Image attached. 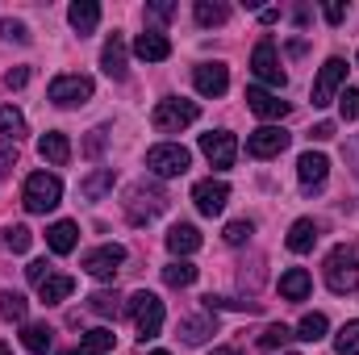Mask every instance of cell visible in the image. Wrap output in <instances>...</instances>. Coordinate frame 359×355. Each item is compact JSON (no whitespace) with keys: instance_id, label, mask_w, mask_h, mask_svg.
Instances as JSON below:
<instances>
[{"instance_id":"obj_4","label":"cell","mask_w":359,"mask_h":355,"mask_svg":"<svg viewBox=\"0 0 359 355\" xmlns=\"http://www.w3.org/2000/svg\"><path fill=\"white\" fill-rule=\"evenodd\" d=\"M196 117H201V105H196V100L168 96V100H159V105H155V113H151V126H155L159 134H180V130H188Z\"/></svg>"},{"instance_id":"obj_37","label":"cell","mask_w":359,"mask_h":355,"mask_svg":"<svg viewBox=\"0 0 359 355\" xmlns=\"http://www.w3.org/2000/svg\"><path fill=\"white\" fill-rule=\"evenodd\" d=\"M217 309H247V314H259V301H238V297H205V314H217Z\"/></svg>"},{"instance_id":"obj_15","label":"cell","mask_w":359,"mask_h":355,"mask_svg":"<svg viewBox=\"0 0 359 355\" xmlns=\"http://www.w3.org/2000/svg\"><path fill=\"white\" fill-rule=\"evenodd\" d=\"M297 176H301V188H305V192H313V188H322L326 176H330V159L318 155V151H305V155L297 159Z\"/></svg>"},{"instance_id":"obj_6","label":"cell","mask_w":359,"mask_h":355,"mask_svg":"<svg viewBox=\"0 0 359 355\" xmlns=\"http://www.w3.org/2000/svg\"><path fill=\"white\" fill-rule=\"evenodd\" d=\"M92 92H96V84H92L88 76H55L50 88H46V96H50L59 109H76V105H88Z\"/></svg>"},{"instance_id":"obj_19","label":"cell","mask_w":359,"mask_h":355,"mask_svg":"<svg viewBox=\"0 0 359 355\" xmlns=\"http://www.w3.org/2000/svg\"><path fill=\"white\" fill-rule=\"evenodd\" d=\"M38 155H42L46 163L63 168V163L72 159V142H67V134H59V130H46V134L38 138Z\"/></svg>"},{"instance_id":"obj_53","label":"cell","mask_w":359,"mask_h":355,"mask_svg":"<svg viewBox=\"0 0 359 355\" xmlns=\"http://www.w3.org/2000/svg\"><path fill=\"white\" fill-rule=\"evenodd\" d=\"M59 355H84V351H59Z\"/></svg>"},{"instance_id":"obj_11","label":"cell","mask_w":359,"mask_h":355,"mask_svg":"<svg viewBox=\"0 0 359 355\" xmlns=\"http://www.w3.org/2000/svg\"><path fill=\"white\" fill-rule=\"evenodd\" d=\"M121 264H126V247H117V243H104V247H96V251L84 255V272L92 280H113Z\"/></svg>"},{"instance_id":"obj_47","label":"cell","mask_w":359,"mask_h":355,"mask_svg":"<svg viewBox=\"0 0 359 355\" xmlns=\"http://www.w3.org/2000/svg\"><path fill=\"white\" fill-rule=\"evenodd\" d=\"M309 138H313V142H330V138H334V121H318Z\"/></svg>"},{"instance_id":"obj_22","label":"cell","mask_w":359,"mask_h":355,"mask_svg":"<svg viewBox=\"0 0 359 355\" xmlns=\"http://www.w3.org/2000/svg\"><path fill=\"white\" fill-rule=\"evenodd\" d=\"M100 67H104L109 80H126V42H121V34H113V38L104 42V51H100Z\"/></svg>"},{"instance_id":"obj_28","label":"cell","mask_w":359,"mask_h":355,"mask_svg":"<svg viewBox=\"0 0 359 355\" xmlns=\"http://www.w3.org/2000/svg\"><path fill=\"white\" fill-rule=\"evenodd\" d=\"M21 343H25V351L46 355L50 347H55V330H50L46 322H29V326L21 330Z\"/></svg>"},{"instance_id":"obj_44","label":"cell","mask_w":359,"mask_h":355,"mask_svg":"<svg viewBox=\"0 0 359 355\" xmlns=\"http://www.w3.org/2000/svg\"><path fill=\"white\" fill-rule=\"evenodd\" d=\"M29 84V67H13V72H4V88H25Z\"/></svg>"},{"instance_id":"obj_27","label":"cell","mask_w":359,"mask_h":355,"mask_svg":"<svg viewBox=\"0 0 359 355\" xmlns=\"http://www.w3.org/2000/svg\"><path fill=\"white\" fill-rule=\"evenodd\" d=\"M113 184H117L113 168H96V172H88V176L80 180V192H84L88 201H100V196H109V192H113Z\"/></svg>"},{"instance_id":"obj_52","label":"cell","mask_w":359,"mask_h":355,"mask_svg":"<svg viewBox=\"0 0 359 355\" xmlns=\"http://www.w3.org/2000/svg\"><path fill=\"white\" fill-rule=\"evenodd\" d=\"M0 355H13V351H8V343H0Z\"/></svg>"},{"instance_id":"obj_7","label":"cell","mask_w":359,"mask_h":355,"mask_svg":"<svg viewBox=\"0 0 359 355\" xmlns=\"http://www.w3.org/2000/svg\"><path fill=\"white\" fill-rule=\"evenodd\" d=\"M168 209V192L163 188H130V201H126V213H130V222L134 226H142V222H151V217H159Z\"/></svg>"},{"instance_id":"obj_31","label":"cell","mask_w":359,"mask_h":355,"mask_svg":"<svg viewBox=\"0 0 359 355\" xmlns=\"http://www.w3.org/2000/svg\"><path fill=\"white\" fill-rule=\"evenodd\" d=\"M113 343H117V335H113L109 326H96V330H88V335H84L80 351H84V355H104V351H113Z\"/></svg>"},{"instance_id":"obj_5","label":"cell","mask_w":359,"mask_h":355,"mask_svg":"<svg viewBox=\"0 0 359 355\" xmlns=\"http://www.w3.org/2000/svg\"><path fill=\"white\" fill-rule=\"evenodd\" d=\"M147 168L159 180H172V176H184V172L192 168V155H188V147H180V142H159V147L147 151Z\"/></svg>"},{"instance_id":"obj_2","label":"cell","mask_w":359,"mask_h":355,"mask_svg":"<svg viewBox=\"0 0 359 355\" xmlns=\"http://www.w3.org/2000/svg\"><path fill=\"white\" fill-rule=\"evenodd\" d=\"M126 314L134 318V326H138V339H142V343L159 339V330H163V301H159L155 293L138 288V293L126 301Z\"/></svg>"},{"instance_id":"obj_25","label":"cell","mask_w":359,"mask_h":355,"mask_svg":"<svg viewBox=\"0 0 359 355\" xmlns=\"http://www.w3.org/2000/svg\"><path fill=\"white\" fill-rule=\"evenodd\" d=\"M67 21H72L76 34H92L96 21H100V4H96V0H76V4L67 8Z\"/></svg>"},{"instance_id":"obj_35","label":"cell","mask_w":359,"mask_h":355,"mask_svg":"<svg viewBox=\"0 0 359 355\" xmlns=\"http://www.w3.org/2000/svg\"><path fill=\"white\" fill-rule=\"evenodd\" d=\"M297 339V330L292 326H284V322H271L268 330L259 335V351H276V347H284V343H292Z\"/></svg>"},{"instance_id":"obj_14","label":"cell","mask_w":359,"mask_h":355,"mask_svg":"<svg viewBox=\"0 0 359 355\" xmlns=\"http://www.w3.org/2000/svg\"><path fill=\"white\" fill-rule=\"evenodd\" d=\"M192 84H196L201 96H222L230 88V72H226V63H196Z\"/></svg>"},{"instance_id":"obj_38","label":"cell","mask_w":359,"mask_h":355,"mask_svg":"<svg viewBox=\"0 0 359 355\" xmlns=\"http://www.w3.org/2000/svg\"><path fill=\"white\" fill-rule=\"evenodd\" d=\"M88 309H92V314H100V318H117V309H121V297L100 288V293H92V297H88Z\"/></svg>"},{"instance_id":"obj_29","label":"cell","mask_w":359,"mask_h":355,"mask_svg":"<svg viewBox=\"0 0 359 355\" xmlns=\"http://www.w3.org/2000/svg\"><path fill=\"white\" fill-rule=\"evenodd\" d=\"M192 13H196V25H205V29H209V25H226L230 4H226V0H196V8H192Z\"/></svg>"},{"instance_id":"obj_16","label":"cell","mask_w":359,"mask_h":355,"mask_svg":"<svg viewBox=\"0 0 359 355\" xmlns=\"http://www.w3.org/2000/svg\"><path fill=\"white\" fill-rule=\"evenodd\" d=\"M247 109H251L255 117H264V121L288 117V100H280V96L268 92V88H247Z\"/></svg>"},{"instance_id":"obj_34","label":"cell","mask_w":359,"mask_h":355,"mask_svg":"<svg viewBox=\"0 0 359 355\" xmlns=\"http://www.w3.org/2000/svg\"><path fill=\"white\" fill-rule=\"evenodd\" d=\"M326 330H330L326 314H305V318H301V326H297V339H305V343H318V339H326Z\"/></svg>"},{"instance_id":"obj_41","label":"cell","mask_w":359,"mask_h":355,"mask_svg":"<svg viewBox=\"0 0 359 355\" xmlns=\"http://www.w3.org/2000/svg\"><path fill=\"white\" fill-rule=\"evenodd\" d=\"M339 113H343V121H355L359 117V88H347L339 96Z\"/></svg>"},{"instance_id":"obj_10","label":"cell","mask_w":359,"mask_h":355,"mask_svg":"<svg viewBox=\"0 0 359 355\" xmlns=\"http://www.w3.org/2000/svg\"><path fill=\"white\" fill-rule=\"evenodd\" d=\"M192 201H196V209L205 213V217H217L222 209H226V201H230V184L226 180H196L192 184Z\"/></svg>"},{"instance_id":"obj_30","label":"cell","mask_w":359,"mask_h":355,"mask_svg":"<svg viewBox=\"0 0 359 355\" xmlns=\"http://www.w3.org/2000/svg\"><path fill=\"white\" fill-rule=\"evenodd\" d=\"M25 314H29V301H25L21 293L4 288V293H0V318H4V322H25Z\"/></svg>"},{"instance_id":"obj_43","label":"cell","mask_w":359,"mask_h":355,"mask_svg":"<svg viewBox=\"0 0 359 355\" xmlns=\"http://www.w3.org/2000/svg\"><path fill=\"white\" fill-rule=\"evenodd\" d=\"M17 168V142H0V180Z\"/></svg>"},{"instance_id":"obj_32","label":"cell","mask_w":359,"mask_h":355,"mask_svg":"<svg viewBox=\"0 0 359 355\" xmlns=\"http://www.w3.org/2000/svg\"><path fill=\"white\" fill-rule=\"evenodd\" d=\"M29 243H34L29 226H4V230H0V247H4V251H13V255L29 251Z\"/></svg>"},{"instance_id":"obj_55","label":"cell","mask_w":359,"mask_h":355,"mask_svg":"<svg viewBox=\"0 0 359 355\" xmlns=\"http://www.w3.org/2000/svg\"><path fill=\"white\" fill-rule=\"evenodd\" d=\"M355 63H359V55H355Z\"/></svg>"},{"instance_id":"obj_24","label":"cell","mask_w":359,"mask_h":355,"mask_svg":"<svg viewBox=\"0 0 359 355\" xmlns=\"http://www.w3.org/2000/svg\"><path fill=\"white\" fill-rule=\"evenodd\" d=\"M209 335H217V318H213V314H201V318H184V322H180V339H184L188 347H201Z\"/></svg>"},{"instance_id":"obj_21","label":"cell","mask_w":359,"mask_h":355,"mask_svg":"<svg viewBox=\"0 0 359 355\" xmlns=\"http://www.w3.org/2000/svg\"><path fill=\"white\" fill-rule=\"evenodd\" d=\"M168 251L172 255H192V251H201V230L196 226H188V222H176L172 230H168Z\"/></svg>"},{"instance_id":"obj_13","label":"cell","mask_w":359,"mask_h":355,"mask_svg":"<svg viewBox=\"0 0 359 355\" xmlns=\"http://www.w3.org/2000/svg\"><path fill=\"white\" fill-rule=\"evenodd\" d=\"M284 147H288V134L280 126H259L247 134V155H255V159H276Z\"/></svg>"},{"instance_id":"obj_54","label":"cell","mask_w":359,"mask_h":355,"mask_svg":"<svg viewBox=\"0 0 359 355\" xmlns=\"http://www.w3.org/2000/svg\"><path fill=\"white\" fill-rule=\"evenodd\" d=\"M151 355H168V351H151Z\"/></svg>"},{"instance_id":"obj_23","label":"cell","mask_w":359,"mask_h":355,"mask_svg":"<svg viewBox=\"0 0 359 355\" xmlns=\"http://www.w3.org/2000/svg\"><path fill=\"white\" fill-rule=\"evenodd\" d=\"M76 243H80V226H76V222H55V226L46 230V247H50L55 255H72Z\"/></svg>"},{"instance_id":"obj_3","label":"cell","mask_w":359,"mask_h":355,"mask_svg":"<svg viewBox=\"0 0 359 355\" xmlns=\"http://www.w3.org/2000/svg\"><path fill=\"white\" fill-rule=\"evenodd\" d=\"M59 201H63V180L50 176V172H34L21 188V205L29 213H50Z\"/></svg>"},{"instance_id":"obj_36","label":"cell","mask_w":359,"mask_h":355,"mask_svg":"<svg viewBox=\"0 0 359 355\" xmlns=\"http://www.w3.org/2000/svg\"><path fill=\"white\" fill-rule=\"evenodd\" d=\"M0 134H4V142H17V138L25 134V117H21V109H13V105L0 109Z\"/></svg>"},{"instance_id":"obj_9","label":"cell","mask_w":359,"mask_h":355,"mask_svg":"<svg viewBox=\"0 0 359 355\" xmlns=\"http://www.w3.org/2000/svg\"><path fill=\"white\" fill-rule=\"evenodd\" d=\"M343 80H347V63L334 55V59H326L322 63V72H318V80H313V109H326L339 88H343Z\"/></svg>"},{"instance_id":"obj_40","label":"cell","mask_w":359,"mask_h":355,"mask_svg":"<svg viewBox=\"0 0 359 355\" xmlns=\"http://www.w3.org/2000/svg\"><path fill=\"white\" fill-rule=\"evenodd\" d=\"M251 234H255V226H251V222H247V217H243V222H230V226H226V230H222V239H226V243H230V247H243V243H247V239H251Z\"/></svg>"},{"instance_id":"obj_18","label":"cell","mask_w":359,"mask_h":355,"mask_svg":"<svg viewBox=\"0 0 359 355\" xmlns=\"http://www.w3.org/2000/svg\"><path fill=\"white\" fill-rule=\"evenodd\" d=\"M313 243H318V222H313V217H297V222L288 226L284 247H288L292 255H305V251H313Z\"/></svg>"},{"instance_id":"obj_48","label":"cell","mask_w":359,"mask_h":355,"mask_svg":"<svg viewBox=\"0 0 359 355\" xmlns=\"http://www.w3.org/2000/svg\"><path fill=\"white\" fill-rule=\"evenodd\" d=\"M322 13H326V21H330V25H339V21L347 17V4H326Z\"/></svg>"},{"instance_id":"obj_20","label":"cell","mask_w":359,"mask_h":355,"mask_svg":"<svg viewBox=\"0 0 359 355\" xmlns=\"http://www.w3.org/2000/svg\"><path fill=\"white\" fill-rule=\"evenodd\" d=\"M309 288H313V276H309L305 267H288V272H280V297H284V301H305Z\"/></svg>"},{"instance_id":"obj_42","label":"cell","mask_w":359,"mask_h":355,"mask_svg":"<svg viewBox=\"0 0 359 355\" xmlns=\"http://www.w3.org/2000/svg\"><path fill=\"white\" fill-rule=\"evenodd\" d=\"M0 38H8V42H29V29H25L21 21H0Z\"/></svg>"},{"instance_id":"obj_39","label":"cell","mask_w":359,"mask_h":355,"mask_svg":"<svg viewBox=\"0 0 359 355\" xmlns=\"http://www.w3.org/2000/svg\"><path fill=\"white\" fill-rule=\"evenodd\" d=\"M334 351L339 355H359V318L355 322H347V326L334 335Z\"/></svg>"},{"instance_id":"obj_26","label":"cell","mask_w":359,"mask_h":355,"mask_svg":"<svg viewBox=\"0 0 359 355\" xmlns=\"http://www.w3.org/2000/svg\"><path fill=\"white\" fill-rule=\"evenodd\" d=\"M72 288H76V280H72V276H63V272H50V276L38 284V297H42L46 305H59L63 297H72Z\"/></svg>"},{"instance_id":"obj_12","label":"cell","mask_w":359,"mask_h":355,"mask_svg":"<svg viewBox=\"0 0 359 355\" xmlns=\"http://www.w3.org/2000/svg\"><path fill=\"white\" fill-rule=\"evenodd\" d=\"M251 72L264 80V84H271V88H284V67H280V55H276V42L271 38H264L259 46H255V55H251Z\"/></svg>"},{"instance_id":"obj_8","label":"cell","mask_w":359,"mask_h":355,"mask_svg":"<svg viewBox=\"0 0 359 355\" xmlns=\"http://www.w3.org/2000/svg\"><path fill=\"white\" fill-rule=\"evenodd\" d=\"M201 155H205L217 172H226V168H234V159H238V138L226 134V130H209V134H201Z\"/></svg>"},{"instance_id":"obj_33","label":"cell","mask_w":359,"mask_h":355,"mask_svg":"<svg viewBox=\"0 0 359 355\" xmlns=\"http://www.w3.org/2000/svg\"><path fill=\"white\" fill-rule=\"evenodd\" d=\"M163 284H168V288H188V284H196V267L188 264V260L168 264L163 267Z\"/></svg>"},{"instance_id":"obj_45","label":"cell","mask_w":359,"mask_h":355,"mask_svg":"<svg viewBox=\"0 0 359 355\" xmlns=\"http://www.w3.org/2000/svg\"><path fill=\"white\" fill-rule=\"evenodd\" d=\"M25 276H29V284H42V280L50 276V264H46V260H34V264L25 267Z\"/></svg>"},{"instance_id":"obj_50","label":"cell","mask_w":359,"mask_h":355,"mask_svg":"<svg viewBox=\"0 0 359 355\" xmlns=\"http://www.w3.org/2000/svg\"><path fill=\"white\" fill-rule=\"evenodd\" d=\"M259 21H264V25H276V21H280V8H264Z\"/></svg>"},{"instance_id":"obj_1","label":"cell","mask_w":359,"mask_h":355,"mask_svg":"<svg viewBox=\"0 0 359 355\" xmlns=\"http://www.w3.org/2000/svg\"><path fill=\"white\" fill-rule=\"evenodd\" d=\"M326 288L347 297V293H359V247L355 243H343L326 255Z\"/></svg>"},{"instance_id":"obj_17","label":"cell","mask_w":359,"mask_h":355,"mask_svg":"<svg viewBox=\"0 0 359 355\" xmlns=\"http://www.w3.org/2000/svg\"><path fill=\"white\" fill-rule=\"evenodd\" d=\"M134 55H138V59H147V63H163V59L172 55V42H168V34L147 29V34H138V38H134Z\"/></svg>"},{"instance_id":"obj_51","label":"cell","mask_w":359,"mask_h":355,"mask_svg":"<svg viewBox=\"0 0 359 355\" xmlns=\"http://www.w3.org/2000/svg\"><path fill=\"white\" fill-rule=\"evenodd\" d=\"M209 355H238L234 347H217V351H209Z\"/></svg>"},{"instance_id":"obj_49","label":"cell","mask_w":359,"mask_h":355,"mask_svg":"<svg viewBox=\"0 0 359 355\" xmlns=\"http://www.w3.org/2000/svg\"><path fill=\"white\" fill-rule=\"evenodd\" d=\"M100 147H104V130H92V138L84 142V151H88V155H100Z\"/></svg>"},{"instance_id":"obj_46","label":"cell","mask_w":359,"mask_h":355,"mask_svg":"<svg viewBox=\"0 0 359 355\" xmlns=\"http://www.w3.org/2000/svg\"><path fill=\"white\" fill-rule=\"evenodd\" d=\"M176 13V4L172 0H159V4H147V17H155V21H168Z\"/></svg>"}]
</instances>
